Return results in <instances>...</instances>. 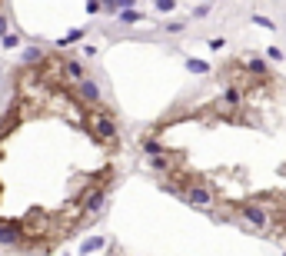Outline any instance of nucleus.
<instances>
[{"instance_id":"obj_1","label":"nucleus","mask_w":286,"mask_h":256,"mask_svg":"<svg viewBox=\"0 0 286 256\" xmlns=\"http://www.w3.org/2000/svg\"><path fill=\"white\" fill-rule=\"evenodd\" d=\"M87 127H90V133H93L97 143L113 146L120 140V123H117V117H113L110 110H103V107H93V113L87 117Z\"/></svg>"},{"instance_id":"obj_2","label":"nucleus","mask_w":286,"mask_h":256,"mask_svg":"<svg viewBox=\"0 0 286 256\" xmlns=\"http://www.w3.org/2000/svg\"><path fill=\"white\" fill-rule=\"evenodd\" d=\"M180 196H183V203H190L193 210H213V206H216V193H213V187H210V183H200V180L197 183H187Z\"/></svg>"},{"instance_id":"obj_3","label":"nucleus","mask_w":286,"mask_h":256,"mask_svg":"<svg viewBox=\"0 0 286 256\" xmlns=\"http://www.w3.org/2000/svg\"><path fill=\"white\" fill-rule=\"evenodd\" d=\"M236 210H240L243 223H246L250 230H256V233H266V230L273 226V220H270V213H266V206H263V203L250 200V203H240Z\"/></svg>"},{"instance_id":"obj_4","label":"nucleus","mask_w":286,"mask_h":256,"mask_svg":"<svg viewBox=\"0 0 286 256\" xmlns=\"http://www.w3.org/2000/svg\"><path fill=\"white\" fill-rule=\"evenodd\" d=\"M0 246L3 250H23L27 246V226L17 220H0Z\"/></svg>"},{"instance_id":"obj_5","label":"nucleus","mask_w":286,"mask_h":256,"mask_svg":"<svg viewBox=\"0 0 286 256\" xmlns=\"http://www.w3.org/2000/svg\"><path fill=\"white\" fill-rule=\"evenodd\" d=\"M73 100H80L83 107H103V90L93 77H83L80 83H73Z\"/></svg>"},{"instance_id":"obj_6","label":"nucleus","mask_w":286,"mask_h":256,"mask_svg":"<svg viewBox=\"0 0 286 256\" xmlns=\"http://www.w3.org/2000/svg\"><path fill=\"white\" fill-rule=\"evenodd\" d=\"M107 187H93L87 193V196H80V203H77V213L80 216H100V213L107 210Z\"/></svg>"},{"instance_id":"obj_7","label":"nucleus","mask_w":286,"mask_h":256,"mask_svg":"<svg viewBox=\"0 0 286 256\" xmlns=\"http://www.w3.org/2000/svg\"><path fill=\"white\" fill-rule=\"evenodd\" d=\"M60 77L73 87V83H80V80L87 77V67H83L80 60H73V57H70V60H60Z\"/></svg>"},{"instance_id":"obj_8","label":"nucleus","mask_w":286,"mask_h":256,"mask_svg":"<svg viewBox=\"0 0 286 256\" xmlns=\"http://www.w3.org/2000/svg\"><path fill=\"white\" fill-rule=\"evenodd\" d=\"M44 60H47V50H44V47H37V44H27V47L20 50V67H23V70L40 67Z\"/></svg>"},{"instance_id":"obj_9","label":"nucleus","mask_w":286,"mask_h":256,"mask_svg":"<svg viewBox=\"0 0 286 256\" xmlns=\"http://www.w3.org/2000/svg\"><path fill=\"white\" fill-rule=\"evenodd\" d=\"M100 250H107V236H87L83 243L77 246V256H93V253H100Z\"/></svg>"},{"instance_id":"obj_10","label":"nucleus","mask_w":286,"mask_h":256,"mask_svg":"<svg viewBox=\"0 0 286 256\" xmlns=\"http://www.w3.org/2000/svg\"><path fill=\"white\" fill-rule=\"evenodd\" d=\"M117 23L120 27H137V23H143V13L137 7H120L117 10Z\"/></svg>"},{"instance_id":"obj_11","label":"nucleus","mask_w":286,"mask_h":256,"mask_svg":"<svg viewBox=\"0 0 286 256\" xmlns=\"http://www.w3.org/2000/svg\"><path fill=\"white\" fill-rule=\"evenodd\" d=\"M166 146H163V140H160V130H153V136H146L143 140V156H156V153H163Z\"/></svg>"},{"instance_id":"obj_12","label":"nucleus","mask_w":286,"mask_h":256,"mask_svg":"<svg viewBox=\"0 0 286 256\" xmlns=\"http://www.w3.org/2000/svg\"><path fill=\"white\" fill-rule=\"evenodd\" d=\"M83 37H87V30H83V27H77V30H70V34L60 37V40H57V47H60V50H64V47H73V44H80Z\"/></svg>"},{"instance_id":"obj_13","label":"nucleus","mask_w":286,"mask_h":256,"mask_svg":"<svg viewBox=\"0 0 286 256\" xmlns=\"http://www.w3.org/2000/svg\"><path fill=\"white\" fill-rule=\"evenodd\" d=\"M246 73H250V77H266V73H270V67H266L260 57H250V60H246Z\"/></svg>"},{"instance_id":"obj_14","label":"nucleus","mask_w":286,"mask_h":256,"mask_svg":"<svg viewBox=\"0 0 286 256\" xmlns=\"http://www.w3.org/2000/svg\"><path fill=\"white\" fill-rule=\"evenodd\" d=\"M183 67H187L190 73H197V77L210 73V64H207V60H197V57H187V60H183Z\"/></svg>"},{"instance_id":"obj_15","label":"nucleus","mask_w":286,"mask_h":256,"mask_svg":"<svg viewBox=\"0 0 286 256\" xmlns=\"http://www.w3.org/2000/svg\"><path fill=\"white\" fill-rule=\"evenodd\" d=\"M0 47H3V50H17V47H20V37H17V34H10V30H7V34L0 37Z\"/></svg>"},{"instance_id":"obj_16","label":"nucleus","mask_w":286,"mask_h":256,"mask_svg":"<svg viewBox=\"0 0 286 256\" xmlns=\"http://www.w3.org/2000/svg\"><path fill=\"white\" fill-rule=\"evenodd\" d=\"M153 10L156 13H173L176 10V0H153Z\"/></svg>"},{"instance_id":"obj_17","label":"nucleus","mask_w":286,"mask_h":256,"mask_svg":"<svg viewBox=\"0 0 286 256\" xmlns=\"http://www.w3.org/2000/svg\"><path fill=\"white\" fill-rule=\"evenodd\" d=\"M163 30H166V34H183V30H187V23H183V20H170Z\"/></svg>"},{"instance_id":"obj_18","label":"nucleus","mask_w":286,"mask_h":256,"mask_svg":"<svg viewBox=\"0 0 286 256\" xmlns=\"http://www.w3.org/2000/svg\"><path fill=\"white\" fill-rule=\"evenodd\" d=\"M7 30H10V17H7V13L0 10V37L7 34Z\"/></svg>"},{"instance_id":"obj_19","label":"nucleus","mask_w":286,"mask_h":256,"mask_svg":"<svg viewBox=\"0 0 286 256\" xmlns=\"http://www.w3.org/2000/svg\"><path fill=\"white\" fill-rule=\"evenodd\" d=\"M207 47H210V50H223V47H226V40H223V37H213Z\"/></svg>"},{"instance_id":"obj_20","label":"nucleus","mask_w":286,"mask_h":256,"mask_svg":"<svg viewBox=\"0 0 286 256\" xmlns=\"http://www.w3.org/2000/svg\"><path fill=\"white\" fill-rule=\"evenodd\" d=\"M193 17H200V20H203V17H210V3H200L197 10H193Z\"/></svg>"},{"instance_id":"obj_21","label":"nucleus","mask_w":286,"mask_h":256,"mask_svg":"<svg viewBox=\"0 0 286 256\" xmlns=\"http://www.w3.org/2000/svg\"><path fill=\"white\" fill-rule=\"evenodd\" d=\"M87 13H100V0H87Z\"/></svg>"},{"instance_id":"obj_22","label":"nucleus","mask_w":286,"mask_h":256,"mask_svg":"<svg viewBox=\"0 0 286 256\" xmlns=\"http://www.w3.org/2000/svg\"><path fill=\"white\" fill-rule=\"evenodd\" d=\"M83 57H97V47H93V44H83Z\"/></svg>"},{"instance_id":"obj_23","label":"nucleus","mask_w":286,"mask_h":256,"mask_svg":"<svg viewBox=\"0 0 286 256\" xmlns=\"http://www.w3.org/2000/svg\"><path fill=\"white\" fill-rule=\"evenodd\" d=\"M100 3H103V7H107L110 13H117V0H100Z\"/></svg>"},{"instance_id":"obj_24","label":"nucleus","mask_w":286,"mask_h":256,"mask_svg":"<svg viewBox=\"0 0 286 256\" xmlns=\"http://www.w3.org/2000/svg\"><path fill=\"white\" fill-rule=\"evenodd\" d=\"M120 7H137V0H117V10Z\"/></svg>"}]
</instances>
